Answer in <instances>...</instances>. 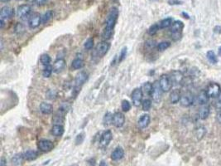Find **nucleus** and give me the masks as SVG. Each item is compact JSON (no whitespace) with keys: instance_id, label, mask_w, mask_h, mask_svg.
Instances as JSON below:
<instances>
[{"instance_id":"f257e3e1","label":"nucleus","mask_w":221,"mask_h":166,"mask_svg":"<svg viewBox=\"0 0 221 166\" xmlns=\"http://www.w3.org/2000/svg\"><path fill=\"white\" fill-rule=\"evenodd\" d=\"M119 17V10L117 8H112L110 9L109 14H108L106 23H105V28L103 33V38L106 40H109L112 38L114 34V27L116 25L117 20Z\"/></svg>"},{"instance_id":"f03ea898","label":"nucleus","mask_w":221,"mask_h":166,"mask_svg":"<svg viewBox=\"0 0 221 166\" xmlns=\"http://www.w3.org/2000/svg\"><path fill=\"white\" fill-rule=\"evenodd\" d=\"M88 73L84 72V71L80 72L78 74L76 75V79H75V85H74V92H75L76 95L81 91V87H83L84 84L88 80Z\"/></svg>"},{"instance_id":"7ed1b4c3","label":"nucleus","mask_w":221,"mask_h":166,"mask_svg":"<svg viewBox=\"0 0 221 166\" xmlns=\"http://www.w3.org/2000/svg\"><path fill=\"white\" fill-rule=\"evenodd\" d=\"M162 87L160 86L159 81H155L152 83V94H151V97H152V101L156 102V103H159L162 97Z\"/></svg>"},{"instance_id":"20e7f679","label":"nucleus","mask_w":221,"mask_h":166,"mask_svg":"<svg viewBox=\"0 0 221 166\" xmlns=\"http://www.w3.org/2000/svg\"><path fill=\"white\" fill-rule=\"evenodd\" d=\"M159 83L163 92H170L171 88H172V86H173V83H172L171 77H170L169 75L166 74H163L161 76L159 79Z\"/></svg>"},{"instance_id":"39448f33","label":"nucleus","mask_w":221,"mask_h":166,"mask_svg":"<svg viewBox=\"0 0 221 166\" xmlns=\"http://www.w3.org/2000/svg\"><path fill=\"white\" fill-rule=\"evenodd\" d=\"M143 92L142 88H135L133 90L132 94H131V98L133 101V105L136 107H138L143 103Z\"/></svg>"},{"instance_id":"423d86ee","label":"nucleus","mask_w":221,"mask_h":166,"mask_svg":"<svg viewBox=\"0 0 221 166\" xmlns=\"http://www.w3.org/2000/svg\"><path fill=\"white\" fill-rule=\"evenodd\" d=\"M205 91H206L209 97H210V98H217L218 96L220 94L221 87L218 83L211 82V83H209L208 85V87H207Z\"/></svg>"},{"instance_id":"0eeeda50","label":"nucleus","mask_w":221,"mask_h":166,"mask_svg":"<svg viewBox=\"0 0 221 166\" xmlns=\"http://www.w3.org/2000/svg\"><path fill=\"white\" fill-rule=\"evenodd\" d=\"M194 101H195V97H194L192 93L190 92H186L183 94H181L180 104L183 107H190L193 105Z\"/></svg>"},{"instance_id":"6e6552de","label":"nucleus","mask_w":221,"mask_h":166,"mask_svg":"<svg viewBox=\"0 0 221 166\" xmlns=\"http://www.w3.org/2000/svg\"><path fill=\"white\" fill-rule=\"evenodd\" d=\"M110 48V43L108 42H101L95 48V53L99 58H103L108 53Z\"/></svg>"},{"instance_id":"1a4fd4ad","label":"nucleus","mask_w":221,"mask_h":166,"mask_svg":"<svg viewBox=\"0 0 221 166\" xmlns=\"http://www.w3.org/2000/svg\"><path fill=\"white\" fill-rule=\"evenodd\" d=\"M28 26L30 28H36L42 23V15L38 13H34L28 18Z\"/></svg>"},{"instance_id":"9d476101","label":"nucleus","mask_w":221,"mask_h":166,"mask_svg":"<svg viewBox=\"0 0 221 166\" xmlns=\"http://www.w3.org/2000/svg\"><path fill=\"white\" fill-rule=\"evenodd\" d=\"M113 139V134H112L111 130H105L102 133V135L100 136V146L102 148H105L110 144V141Z\"/></svg>"},{"instance_id":"9b49d317","label":"nucleus","mask_w":221,"mask_h":166,"mask_svg":"<svg viewBox=\"0 0 221 166\" xmlns=\"http://www.w3.org/2000/svg\"><path fill=\"white\" fill-rule=\"evenodd\" d=\"M125 123V116L122 112L117 111L113 115V122L112 124L117 128H120L124 126Z\"/></svg>"},{"instance_id":"f8f14e48","label":"nucleus","mask_w":221,"mask_h":166,"mask_svg":"<svg viewBox=\"0 0 221 166\" xmlns=\"http://www.w3.org/2000/svg\"><path fill=\"white\" fill-rule=\"evenodd\" d=\"M32 11V8L30 5L28 4H22L20 5L17 9V17L20 18H25L30 17L29 14Z\"/></svg>"},{"instance_id":"ddd939ff","label":"nucleus","mask_w":221,"mask_h":166,"mask_svg":"<svg viewBox=\"0 0 221 166\" xmlns=\"http://www.w3.org/2000/svg\"><path fill=\"white\" fill-rule=\"evenodd\" d=\"M38 149L42 152H49L54 148V144L51 140H40L37 143Z\"/></svg>"},{"instance_id":"4468645a","label":"nucleus","mask_w":221,"mask_h":166,"mask_svg":"<svg viewBox=\"0 0 221 166\" xmlns=\"http://www.w3.org/2000/svg\"><path fill=\"white\" fill-rule=\"evenodd\" d=\"M14 15V10L9 6H4L2 8L1 13H0V18L2 20H7L13 17Z\"/></svg>"},{"instance_id":"2eb2a0df","label":"nucleus","mask_w":221,"mask_h":166,"mask_svg":"<svg viewBox=\"0 0 221 166\" xmlns=\"http://www.w3.org/2000/svg\"><path fill=\"white\" fill-rule=\"evenodd\" d=\"M171 77L172 83L175 85H180L183 82L184 75L180 71H172L171 74L169 75Z\"/></svg>"},{"instance_id":"dca6fc26","label":"nucleus","mask_w":221,"mask_h":166,"mask_svg":"<svg viewBox=\"0 0 221 166\" xmlns=\"http://www.w3.org/2000/svg\"><path fill=\"white\" fill-rule=\"evenodd\" d=\"M210 113V107L208 104L206 105H202L198 110V117L200 120H205L208 118Z\"/></svg>"},{"instance_id":"f3484780","label":"nucleus","mask_w":221,"mask_h":166,"mask_svg":"<svg viewBox=\"0 0 221 166\" xmlns=\"http://www.w3.org/2000/svg\"><path fill=\"white\" fill-rule=\"evenodd\" d=\"M66 67V60L64 58H58L53 63V72L55 73H60L63 71Z\"/></svg>"},{"instance_id":"a211bd4d","label":"nucleus","mask_w":221,"mask_h":166,"mask_svg":"<svg viewBox=\"0 0 221 166\" xmlns=\"http://www.w3.org/2000/svg\"><path fill=\"white\" fill-rule=\"evenodd\" d=\"M151 121V117L148 114H144L143 116H141V117L138 119V125L140 129H145L147 128L150 124Z\"/></svg>"},{"instance_id":"6ab92c4d","label":"nucleus","mask_w":221,"mask_h":166,"mask_svg":"<svg viewBox=\"0 0 221 166\" xmlns=\"http://www.w3.org/2000/svg\"><path fill=\"white\" fill-rule=\"evenodd\" d=\"M209 96L207 94V92L205 90H202L201 92H199V94L197 95V102L200 106L202 105H206L209 101Z\"/></svg>"},{"instance_id":"aec40b11","label":"nucleus","mask_w":221,"mask_h":166,"mask_svg":"<svg viewBox=\"0 0 221 166\" xmlns=\"http://www.w3.org/2000/svg\"><path fill=\"white\" fill-rule=\"evenodd\" d=\"M124 156V151L122 147H117L111 154V159L114 161H118L119 159H123Z\"/></svg>"},{"instance_id":"412c9836","label":"nucleus","mask_w":221,"mask_h":166,"mask_svg":"<svg viewBox=\"0 0 221 166\" xmlns=\"http://www.w3.org/2000/svg\"><path fill=\"white\" fill-rule=\"evenodd\" d=\"M184 28V24L181 21H174L173 23L171 24V28H170V31L171 33H181L182 29Z\"/></svg>"},{"instance_id":"4be33fe9","label":"nucleus","mask_w":221,"mask_h":166,"mask_svg":"<svg viewBox=\"0 0 221 166\" xmlns=\"http://www.w3.org/2000/svg\"><path fill=\"white\" fill-rule=\"evenodd\" d=\"M40 111L44 115H50L51 113H52L53 106L49 103L42 102L40 105Z\"/></svg>"},{"instance_id":"5701e85b","label":"nucleus","mask_w":221,"mask_h":166,"mask_svg":"<svg viewBox=\"0 0 221 166\" xmlns=\"http://www.w3.org/2000/svg\"><path fill=\"white\" fill-rule=\"evenodd\" d=\"M181 97V92H180L179 90H174V91H172V92H171V94H170V101H171V103L172 104L178 103V102H180Z\"/></svg>"},{"instance_id":"b1692460","label":"nucleus","mask_w":221,"mask_h":166,"mask_svg":"<svg viewBox=\"0 0 221 166\" xmlns=\"http://www.w3.org/2000/svg\"><path fill=\"white\" fill-rule=\"evenodd\" d=\"M64 127L62 125H54L52 128V134L54 136H56V137H60L63 134H64Z\"/></svg>"},{"instance_id":"393cba45","label":"nucleus","mask_w":221,"mask_h":166,"mask_svg":"<svg viewBox=\"0 0 221 166\" xmlns=\"http://www.w3.org/2000/svg\"><path fill=\"white\" fill-rule=\"evenodd\" d=\"M38 156L37 152L35 151V150H32V149H29V150H27L26 152L23 153V157L24 159L26 160H28V161H31V160H34L36 159Z\"/></svg>"},{"instance_id":"a878e982","label":"nucleus","mask_w":221,"mask_h":166,"mask_svg":"<svg viewBox=\"0 0 221 166\" xmlns=\"http://www.w3.org/2000/svg\"><path fill=\"white\" fill-rule=\"evenodd\" d=\"M84 66H85V62H84L83 59H81V58H76V59L72 62L71 64L72 68L75 69V70L81 69V68H84Z\"/></svg>"},{"instance_id":"bb28decb","label":"nucleus","mask_w":221,"mask_h":166,"mask_svg":"<svg viewBox=\"0 0 221 166\" xmlns=\"http://www.w3.org/2000/svg\"><path fill=\"white\" fill-rule=\"evenodd\" d=\"M141 88H142V90H143V94H145L146 96H151L152 91V84L151 83V82H145Z\"/></svg>"},{"instance_id":"cd10ccee","label":"nucleus","mask_w":221,"mask_h":166,"mask_svg":"<svg viewBox=\"0 0 221 166\" xmlns=\"http://www.w3.org/2000/svg\"><path fill=\"white\" fill-rule=\"evenodd\" d=\"M172 23H173V19L171 18H166L162 19L158 24H159L160 28H167L169 27H171Z\"/></svg>"},{"instance_id":"c85d7f7f","label":"nucleus","mask_w":221,"mask_h":166,"mask_svg":"<svg viewBox=\"0 0 221 166\" xmlns=\"http://www.w3.org/2000/svg\"><path fill=\"white\" fill-rule=\"evenodd\" d=\"M53 14H54V13H53V11H52V10L47 11V12L42 16V23L43 24H45L49 22V21L52 18Z\"/></svg>"},{"instance_id":"c756f323","label":"nucleus","mask_w":221,"mask_h":166,"mask_svg":"<svg viewBox=\"0 0 221 166\" xmlns=\"http://www.w3.org/2000/svg\"><path fill=\"white\" fill-rule=\"evenodd\" d=\"M23 159H24L23 154H17L13 156V158L12 159V164H14V165L17 166V165H20V164L22 163Z\"/></svg>"},{"instance_id":"7c9ffc66","label":"nucleus","mask_w":221,"mask_h":166,"mask_svg":"<svg viewBox=\"0 0 221 166\" xmlns=\"http://www.w3.org/2000/svg\"><path fill=\"white\" fill-rule=\"evenodd\" d=\"M112 122H113V115L110 112H107L103 118V125L105 126H109Z\"/></svg>"},{"instance_id":"2f4dec72","label":"nucleus","mask_w":221,"mask_h":166,"mask_svg":"<svg viewBox=\"0 0 221 166\" xmlns=\"http://www.w3.org/2000/svg\"><path fill=\"white\" fill-rule=\"evenodd\" d=\"M206 57H207V59H208L212 64H215V63H218V59H217L216 55H215V53H214L213 51H209V52H207Z\"/></svg>"},{"instance_id":"473e14b6","label":"nucleus","mask_w":221,"mask_h":166,"mask_svg":"<svg viewBox=\"0 0 221 166\" xmlns=\"http://www.w3.org/2000/svg\"><path fill=\"white\" fill-rule=\"evenodd\" d=\"M53 72V68L52 65H48L46 66L44 69H43L42 72V76L45 78H48V77H51V75Z\"/></svg>"},{"instance_id":"72a5a7b5","label":"nucleus","mask_w":221,"mask_h":166,"mask_svg":"<svg viewBox=\"0 0 221 166\" xmlns=\"http://www.w3.org/2000/svg\"><path fill=\"white\" fill-rule=\"evenodd\" d=\"M40 62L42 64L44 67H46V66H48V65H51V58L50 56L48 55V54H42V55L41 56V58H40Z\"/></svg>"},{"instance_id":"f704fd0d","label":"nucleus","mask_w":221,"mask_h":166,"mask_svg":"<svg viewBox=\"0 0 221 166\" xmlns=\"http://www.w3.org/2000/svg\"><path fill=\"white\" fill-rule=\"evenodd\" d=\"M170 46H171V43L170 42H162V43L157 44V49L160 51V52H162V51H165L166 49L170 48Z\"/></svg>"},{"instance_id":"c9c22d12","label":"nucleus","mask_w":221,"mask_h":166,"mask_svg":"<svg viewBox=\"0 0 221 166\" xmlns=\"http://www.w3.org/2000/svg\"><path fill=\"white\" fill-rule=\"evenodd\" d=\"M142 107L144 111H148L152 107V101L150 99H145L144 101H143Z\"/></svg>"},{"instance_id":"e433bc0d","label":"nucleus","mask_w":221,"mask_h":166,"mask_svg":"<svg viewBox=\"0 0 221 166\" xmlns=\"http://www.w3.org/2000/svg\"><path fill=\"white\" fill-rule=\"evenodd\" d=\"M159 29H161L159 27V24L158 23L153 24V25H152V26L149 28V29H148V34L151 35V36H153V35H155V34L157 33Z\"/></svg>"},{"instance_id":"4c0bfd02","label":"nucleus","mask_w":221,"mask_h":166,"mask_svg":"<svg viewBox=\"0 0 221 166\" xmlns=\"http://www.w3.org/2000/svg\"><path fill=\"white\" fill-rule=\"evenodd\" d=\"M121 108L122 110H123V111H124V112L129 111V110L131 109L130 102H129V101H127V100H124V101H122Z\"/></svg>"},{"instance_id":"58836bf2","label":"nucleus","mask_w":221,"mask_h":166,"mask_svg":"<svg viewBox=\"0 0 221 166\" xmlns=\"http://www.w3.org/2000/svg\"><path fill=\"white\" fill-rule=\"evenodd\" d=\"M94 47V39L92 38H90L86 41L85 44H84V48L86 50H91Z\"/></svg>"},{"instance_id":"ea45409f","label":"nucleus","mask_w":221,"mask_h":166,"mask_svg":"<svg viewBox=\"0 0 221 166\" xmlns=\"http://www.w3.org/2000/svg\"><path fill=\"white\" fill-rule=\"evenodd\" d=\"M126 56H127V48L126 47H124V48H123L121 52H120V55H119V59H118V63H121V62H123V61L126 58Z\"/></svg>"},{"instance_id":"a19ab883","label":"nucleus","mask_w":221,"mask_h":166,"mask_svg":"<svg viewBox=\"0 0 221 166\" xmlns=\"http://www.w3.org/2000/svg\"><path fill=\"white\" fill-rule=\"evenodd\" d=\"M84 139H85V135H84L83 133L79 134L76 138V144H77V145L81 144L84 141Z\"/></svg>"},{"instance_id":"79ce46f5","label":"nucleus","mask_w":221,"mask_h":166,"mask_svg":"<svg viewBox=\"0 0 221 166\" xmlns=\"http://www.w3.org/2000/svg\"><path fill=\"white\" fill-rule=\"evenodd\" d=\"M25 29H24V26L22 23H18L16 25V28H15V32L17 33H21L22 32H23Z\"/></svg>"},{"instance_id":"37998d69","label":"nucleus","mask_w":221,"mask_h":166,"mask_svg":"<svg viewBox=\"0 0 221 166\" xmlns=\"http://www.w3.org/2000/svg\"><path fill=\"white\" fill-rule=\"evenodd\" d=\"M171 38L173 39L174 41H177L181 38V33H171Z\"/></svg>"},{"instance_id":"c03bdc74","label":"nucleus","mask_w":221,"mask_h":166,"mask_svg":"<svg viewBox=\"0 0 221 166\" xmlns=\"http://www.w3.org/2000/svg\"><path fill=\"white\" fill-rule=\"evenodd\" d=\"M215 106L218 110H221V92L220 94L218 96L216 99V102H215Z\"/></svg>"},{"instance_id":"a18cd8bd","label":"nucleus","mask_w":221,"mask_h":166,"mask_svg":"<svg viewBox=\"0 0 221 166\" xmlns=\"http://www.w3.org/2000/svg\"><path fill=\"white\" fill-rule=\"evenodd\" d=\"M168 3L170 5H180L182 2L180 0H168Z\"/></svg>"},{"instance_id":"49530a36","label":"nucleus","mask_w":221,"mask_h":166,"mask_svg":"<svg viewBox=\"0 0 221 166\" xmlns=\"http://www.w3.org/2000/svg\"><path fill=\"white\" fill-rule=\"evenodd\" d=\"M146 46L150 47V48H153L155 47V42L154 41H147L146 43Z\"/></svg>"},{"instance_id":"de8ad7c7","label":"nucleus","mask_w":221,"mask_h":166,"mask_svg":"<svg viewBox=\"0 0 221 166\" xmlns=\"http://www.w3.org/2000/svg\"><path fill=\"white\" fill-rule=\"evenodd\" d=\"M216 120L218 121V123H219V124H220L221 125V110H219V111L217 112Z\"/></svg>"},{"instance_id":"09e8293b","label":"nucleus","mask_w":221,"mask_h":166,"mask_svg":"<svg viewBox=\"0 0 221 166\" xmlns=\"http://www.w3.org/2000/svg\"><path fill=\"white\" fill-rule=\"evenodd\" d=\"M47 1L48 0H37L36 3L38 6H42V5H44L45 3H47Z\"/></svg>"},{"instance_id":"8fccbe9b","label":"nucleus","mask_w":221,"mask_h":166,"mask_svg":"<svg viewBox=\"0 0 221 166\" xmlns=\"http://www.w3.org/2000/svg\"><path fill=\"white\" fill-rule=\"evenodd\" d=\"M7 164V160L5 159L4 157H2L1 159V161H0V166H5Z\"/></svg>"},{"instance_id":"3c124183","label":"nucleus","mask_w":221,"mask_h":166,"mask_svg":"<svg viewBox=\"0 0 221 166\" xmlns=\"http://www.w3.org/2000/svg\"><path fill=\"white\" fill-rule=\"evenodd\" d=\"M100 166H108V164H106V162L104 161V160H102V161L100 162Z\"/></svg>"},{"instance_id":"603ef678","label":"nucleus","mask_w":221,"mask_h":166,"mask_svg":"<svg viewBox=\"0 0 221 166\" xmlns=\"http://www.w3.org/2000/svg\"><path fill=\"white\" fill-rule=\"evenodd\" d=\"M27 2L33 3V2H37V0H27Z\"/></svg>"},{"instance_id":"864d4df0","label":"nucleus","mask_w":221,"mask_h":166,"mask_svg":"<svg viewBox=\"0 0 221 166\" xmlns=\"http://www.w3.org/2000/svg\"><path fill=\"white\" fill-rule=\"evenodd\" d=\"M9 1H11V0H1V2L2 3H7L9 2Z\"/></svg>"},{"instance_id":"5fc2aeb1","label":"nucleus","mask_w":221,"mask_h":166,"mask_svg":"<svg viewBox=\"0 0 221 166\" xmlns=\"http://www.w3.org/2000/svg\"><path fill=\"white\" fill-rule=\"evenodd\" d=\"M219 55H221V48H219Z\"/></svg>"},{"instance_id":"6e6d98bb","label":"nucleus","mask_w":221,"mask_h":166,"mask_svg":"<svg viewBox=\"0 0 221 166\" xmlns=\"http://www.w3.org/2000/svg\"><path fill=\"white\" fill-rule=\"evenodd\" d=\"M71 166H77L76 164H74V165H71Z\"/></svg>"},{"instance_id":"4d7b16f0","label":"nucleus","mask_w":221,"mask_h":166,"mask_svg":"<svg viewBox=\"0 0 221 166\" xmlns=\"http://www.w3.org/2000/svg\"><path fill=\"white\" fill-rule=\"evenodd\" d=\"M151 1H157V0H151Z\"/></svg>"},{"instance_id":"13d9d810","label":"nucleus","mask_w":221,"mask_h":166,"mask_svg":"<svg viewBox=\"0 0 221 166\" xmlns=\"http://www.w3.org/2000/svg\"><path fill=\"white\" fill-rule=\"evenodd\" d=\"M18 1H19V0H18Z\"/></svg>"}]
</instances>
